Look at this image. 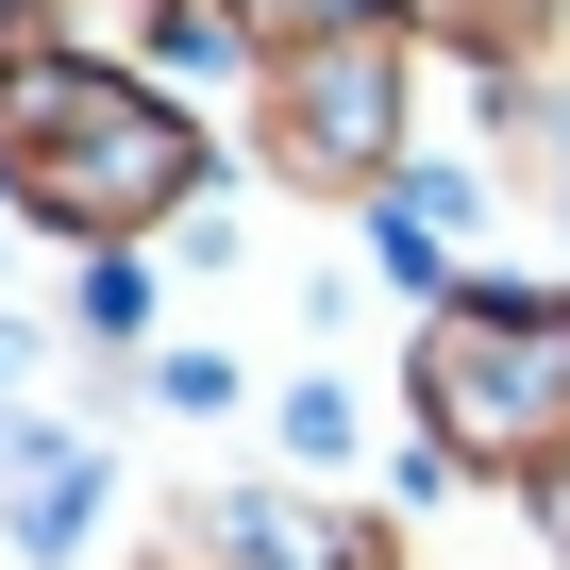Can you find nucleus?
Here are the masks:
<instances>
[{"mask_svg": "<svg viewBox=\"0 0 570 570\" xmlns=\"http://www.w3.org/2000/svg\"><path fill=\"white\" fill-rule=\"evenodd\" d=\"M436 436L487 470H520V453L570 470V320H453L436 336Z\"/></svg>", "mask_w": 570, "mask_h": 570, "instance_id": "1", "label": "nucleus"}, {"mask_svg": "<svg viewBox=\"0 0 570 570\" xmlns=\"http://www.w3.org/2000/svg\"><path fill=\"white\" fill-rule=\"evenodd\" d=\"M553 537H570V470H553Z\"/></svg>", "mask_w": 570, "mask_h": 570, "instance_id": "2", "label": "nucleus"}]
</instances>
